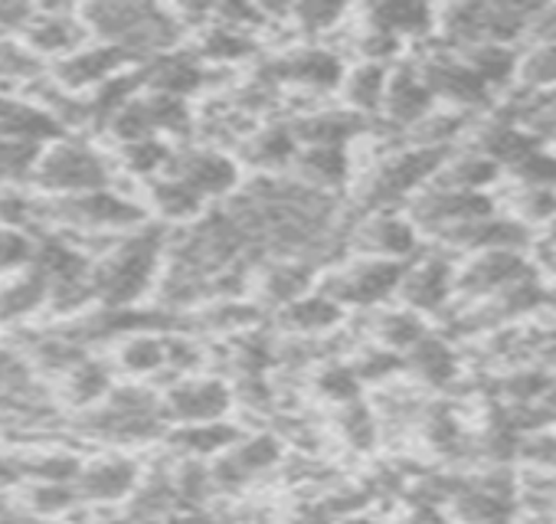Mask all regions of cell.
Segmentation results:
<instances>
[{"label": "cell", "instance_id": "obj_26", "mask_svg": "<svg viewBox=\"0 0 556 524\" xmlns=\"http://www.w3.org/2000/svg\"><path fill=\"white\" fill-rule=\"evenodd\" d=\"M239 429L226 420H216V423H190V426H174L167 433V446L184 456V459H216L223 456L226 449H232L239 442Z\"/></svg>", "mask_w": 556, "mask_h": 524}, {"label": "cell", "instance_id": "obj_18", "mask_svg": "<svg viewBox=\"0 0 556 524\" xmlns=\"http://www.w3.org/2000/svg\"><path fill=\"white\" fill-rule=\"evenodd\" d=\"M282 456L278 442L271 436H252V439H239L232 449H226L223 456H216V462L210 465L213 472V485L223 488V491H236L242 488L249 478L262 475L265 469H271Z\"/></svg>", "mask_w": 556, "mask_h": 524}, {"label": "cell", "instance_id": "obj_48", "mask_svg": "<svg viewBox=\"0 0 556 524\" xmlns=\"http://www.w3.org/2000/svg\"><path fill=\"white\" fill-rule=\"evenodd\" d=\"M315 384H318L321 397H328V400H334V403H341V407L361 400V374H357L351 364H328V367L318 374Z\"/></svg>", "mask_w": 556, "mask_h": 524}, {"label": "cell", "instance_id": "obj_23", "mask_svg": "<svg viewBox=\"0 0 556 524\" xmlns=\"http://www.w3.org/2000/svg\"><path fill=\"white\" fill-rule=\"evenodd\" d=\"M37 315H50V286L37 270H24L0 283V325L24 328Z\"/></svg>", "mask_w": 556, "mask_h": 524}, {"label": "cell", "instance_id": "obj_8", "mask_svg": "<svg viewBox=\"0 0 556 524\" xmlns=\"http://www.w3.org/2000/svg\"><path fill=\"white\" fill-rule=\"evenodd\" d=\"M497 213L494 203L484 194H468V190H448L439 184H429L426 190L416 194V200L409 203V220L416 223L419 233H432V236H445L458 226H468L475 220H484Z\"/></svg>", "mask_w": 556, "mask_h": 524}, {"label": "cell", "instance_id": "obj_33", "mask_svg": "<svg viewBox=\"0 0 556 524\" xmlns=\"http://www.w3.org/2000/svg\"><path fill=\"white\" fill-rule=\"evenodd\" d=\"M17 495H21L17 504L27 514L47 521H73V514L83 508L76 485H63V482H27Z\"/></svg>", "mask_w": 556, "mask_h": 524}, {"label": "cell", "instance_id": "obj_3", "mask_svg": "<svg viewBox=\"0 0 556 524\" xmlns=\"http://www.w3.org/2000/svg\"><path fill=\"white\" fill-rule=\"evenodd\" d=\"M70 433L86 442H102L112 449L148 446L167 439V413L164 397L144 384H118L105 403L76 413L70 420Z\"/></svg>", "mask_w": 556, "mask_h": 524}, {"label": "cell", "instance_id": "obj_40", "mask_svg": "<svg viewBox=\"0 0 556 524\" xmlns=\"http://www.w3.org/2000/svg\"><path fill=\"white\" fill-rule=\"evenodd\" d=\"M255 53V40L249 30L239 27H226V24H206L200 43H197V57L203 63H239L245 57Z\"/></svg>", "mask_w": 556, "mask_h": 524}, {"label": "cell", "instance_id": "obj_41", "mask_svg": "<svg viewBox=\"0 0 556 524\" xmlns=\"http://www.w3.org/2000/svg\"><path fill=\"white\" fill-rule=\"evenodd\" d=\"M43 158V145L0 138V187H24L34 184Z\"/></svg>", "mask_w": 556, "mask_h": 524}, {"label": "cell", "instance_id": "obj_42", "mask_svg": "<svg viewBox=\"0 0 556 524\" xmlns=\"http://www.w3.org/2000/svg\"><path fill=\"white\" fill-rule=\"evenodd\" d=\"M465 132V115L455 109H435L429 112L416 128H409L413 148H429V151H448V145Z\"/></svg>", "mask_w": 556, "mask_h": 524}, {"label": "cell", "instance_id": "obj_11", "mask_svg": "<svg viewBox=\"0 0 556 524\" xmlns=\"http://www.w3.org/2000/svg\"><path fill=\"white\" fill-rule=\"evenodd\" d=\"M138 63L125 50L105 47V43H89L79 53L53 63L50 66V76L70 96H92L96 89H102L105 83H112L115 76H122V73H128Z\"/></svg>", "mask_w": 556, "mask_h": 524}, {"label": "cell", "instance_id": "obj_46", "mask_svg": "<svg viewBox=\"0 0 556 524\" xmlns=\"http://www.w3.org/2000/svg\"><path fill=\"white\" fill-rule=\"evenodd\" d=\"M520 187H546V190H556V151L549 148H533L520 164H514L507 171Z\"/></svg>", "mask_w": 556, "mask_h": 524}, {"label": "cell", "instance_id": "obj_44", "mask_svg": "<svg viewBox=\"0 0 556 524\" xmlns=\"http://www.w3.org/2000/svg\"><path fill=\"white\" fill-rule=\"evenodd\" d=\"M517 83L527 92H546L556 86V43H533L520 57Z\"/></svg>", "mask_w": 556, "mask_h": 524}, {"label": "cell", "instance_id": "obj_47", "mask_svg": "<svg viewBox=\"0 0 556 524\" xmlns=\"http://www.w3.org/2000/svg\"><path fill=\"white\" fill-rule=\"evenodd\" d=\"M426 338V325L419 322L416 312H390L380 322V341L383 348H400V351H413L419 341Z\"/></svg>", "mask_w": 556, "mask_h": 524}, {"label": "cell", "instance_id": "obj_12", "mask_svg": "<svg viewBox=\"0 0 556 524\" xmlns=\"http://www.w3.org/2000/svg\"><path fill=\"white\" fill-rule=\"evenodd\" d=\"M164 413L174 426L216 423L232 410V390L219 377H177L164 394Z\"/></svg>", "mask_w": 556, "mask_h": 524}, {"label": "cell", "instance_id": "obj_1", "mask_svg": "<svg viewBox=\"0 0 556 524\" xmlns=\"http://www.w3.org/2000/svg\"><path fill=\"white\" fill-rule=\"evenodd\" d=\"M167 239L164 226L154 223L112 239L96 255V309H135L161 283Z\"/></svg>", "mask_w": 556, "mask_h": 524}, {"label": "cell", "instance_id": "obj_17", "mask_svg": "<svg viewBox=\"0 0 556 524\" xmlns=\"http://www.w3.org/2000/svg\"><path fill=\"white\" fill-rule=\"evenodd\" d=\"M455 289H458V273L442 255H429L419 259L416 266H406L400 283V296L409 305V312H439Z\"/></svg>", "mask_w": 556, "mask_h": 524}, {"label": "cell", "instance_id": "obj_10", "mask_svg": "<svg viewBox=\"0 0 556 524\" xmlns=\"http://www.w3.org/2000/svg\"><path fill=\"white\" fill-rule=\"evenodd\" d=\"M348 246L361 259L406 262L419 249V229L409 216H396L390 210H367V216L348 233Z\"/></svg>", "mask_w": 556, "mask_h": 524}, {"label": "cell", "instance_id": "obj_6", "mask_svg": "<svg viewBox=\"0 0 556 524\" xmlns=\"http://www.w3.org/2000/svg\"><path fill=\"white\" fill-rule=\"evenodd\" d=\"M141 478H144L141 462L122 449H112V452L89 456L83 462V472L76 478V491L83 498V508L102 511V508L125 504L135 495V488L141 485Z\"/></svg>", "mask_w": 556, "mask_h": 524}, {"label": "cell", "instance_id": "obj_16", "mask_svg": "<svg viewBox=\"0 0 556 524\" xmlns=\"http://www.w3.org/2000/svg\"><path fill=\"white\" fill-rule=\"evenodd\" d=\"M268 76H271L268 83H292L308 92H331V89H341L348 70L338 53L325 47H302L268 63Z\"/></svg>", "mask_w": 556, "mask_h": 524}, {"label": "cell", "instance_id": "obj_53", "mask_svg": "<svg viewBox=\"0 0 556 524\" xmlns=\"http://www.w3.org/2000/svg\"><path fill=\"white\" fill-rule=\"evenodd\" d=\"M504 390H507V397H514V400H536V397H546L549 394V380L540 374V371H517V374H510L507 380H504Z\"/></svg>", "mask_w": 556, "mask_h": 524}, {"label": "cell", "instance_id": "obj_25", "mask_svg": "<svg viewBox=\"0 0 556 524\" xmlns=\"http://www.w3.org/2000/svg\"><path fill=\"white\" fill-rule=\"evenodd\" d=\"M170 511H180L174 469H151L135 488V495L122 504V517L128 524H154Z\"/></svg>", "mask_w": 556, "mask_h": 524}, {"label": "cell", "instance_id": "obj_59", "mask_svg": "<svg viewBox=\"0 0 556 524\" xmlns=\"http://www.w3.org/2000/svg\"><path fill=\"white\" fill-rule=\"evenodd\" d=\"M0 47H4V43H0Z\"/></svg>", "mask_w": 556, "mask_h": 524}, {"label": "cell", "instance_id": "obj_34", "mask_svg": "<svg viewBox=\"0 0 556 524\" xmlns=\"http://www.w3.org/2000/svg\"><path fill=\"white\" fill-rule=\"evenodd\" d=\"M245 158L262 167V171H282L289 164H295L302 145L292 132V125H268V128H258L245 145H242Z\"/></svg>", "mask_w": 556, "mask_h": 524}, {"label": "cell", "instance_id": "obj_54", "mask_svg": "<svg viewBox=\"0 0 556 524\" xmlns=\"http://www.w3.org/2000/svg\"><path fill=\"white\" fill-rule=\"evenodd\" d=\"M520 456L533 465L556 469V436L553 433H533V436L520 439Z\"/></svg>", "mask_w": 556, "mask_h": 524}, {"label": "cell", "instance_id": "obj_39", "mask_svg": "<svg viewBox=\"0 0 556 524\" xmlns=\"http://www.w3.org/2000/svg\"><path fill=\"white\" fill-rule=\"evenodd\" d=\"M406 364L416 371L419 380H426L429 387H445L452 384L455 371H458V361H455V351L448 348V341L442 338H432L426 335L413 351H406Z\"/></svg>", "mask_w": 556, "mask_h": 524}, {"label": "cell", "instance_id": "obj_51", "mask_svg": "<svg viewBox=\"0 0 556 524\" xmlns=\"http://www.w3.org/2000/svg\"><path fill=\"white\" fill-rule=\"evenodd\" d=\"M37 8L34 4H17V0H0V43H14L27 34L34 24Z\"/></svg>", "mask_w": 556, "mask_h": 524}, {"label": "cell", "instance_id": "obj_58", "mask_svg": "<svg viewBox=\"0 0 556 524\" xmlns=\"http://www.w3.org/2000/svg\"><path fill=\"white\" fill-rule=\"evenodd\" d=\"M99 524H128V521H125V517L118 514V517H105V521H99Z\"/></svg>", "mask_w": 556, "mask_h": 524}, {"label": "cell", "instance_id": "obj_31", "mask_svg": "<svg viewBox=\"0 0 556 524\" xmlns=\"http://www.w3.org/2000/svg\"><path fill=\"white\" fill-rule=\"evenodd\" d=\"M295 174L305 187L321 194L338 190L351 177V154L348 148H302L295 158Z\"/></svg>", "mask_w": 556, "mask_h": 524}, {"label": "cell", "instance_id": "obj_22", "mask_svg": "<svg viewBox=\"0 0 556 524\" xmlns=\"http://www.w3.org/2000/svg\"><path fill=\"white\" fill-rule=\"evenodd\" d=\"M383 112L393 125L400 128H416L429 112H435V96L426 86L422 73L416 66H400L390 73V89H387V102Z\"/></svg>", "mask_w": 556, "mask_h": 524}, {"label": "cell", "instance_id": "obj_38", "mask_svg": "<svg viewBox=\"0 0 556 524\" xmlns=\"http://www.w3.org/2000/svg\"><path fill=\"white\" fill-rule=\"evenodd\" d=\"M501 167L494 161H488L478 151H465L458 158H448L445 167L439 171V177L432 184L448 187V190H468V194H481V187H488L491 180H497Z\"/></svg>", "mask_w": 556, "mask_h": 524}, {"label": "cell", "instance_id": "obj_49", "mask_svg": "<svg viewBox=\"0 0 556 524\" xmlns=\"http://www.w3.org/2000/svg\"><path fill=\"white\" fill-rule=\"evenodd\" d=\"M341 433H344L348 446H354L361 452L374 449V442H377V420H374L370 407H364L361 400L348 403L341 410Z\"/></svg>", "mask_w": 556, "mask_h": 524}, {"label": "cell", "instance_id": "obj_52", "mask_svg": "<svg viewBox=\"0 0 556 524\" xmlns=\"http://www.w3.org/2000/svg\"><path fill=\"white\" fill-rule=\"evenodd\" d=\"M403 367V358L393 354L390 348H374L370 354H364V361L354 364V371L361 374V380H383L390 374H396Z\"/></svg>", "mask_w": 556, "mask_h": 524}, {"label": "cell", "instance_id": "obj_56", "mask_svg": "<svg viewBox=\"0 0 556 524\" xmlns=\"http://www.w3.org/2000/svg\"><path fill=\"white\" fill-rule=\"evenodd\" d=\"M540 259H543V266H546V270L556 273V223H553V229L540 239Z\"/></svg>", "mask_w": 556, "mask_h": 524}, {"label": "cell", "instance_id": "obj_32", "mask_svg": "<svg viewBox=\"0 0 556 524\" xmlns=\"http://www.w3.org/2000/svg\"><path fill=\"white\" fill-rule=\"evenodd\" d=\"M387 89H390V73L383 63H357L354 70H348V76L341 83V96H344L348 109L361 118L383 109Z\"/></svg>", "mask_w": 556, "mask_h": 524}, {"label": "cell", "instance_id": "obj_9", "mask_svg": "<svg viewBox=\"0 0 556 524\" xmlns=\"http://www.w3.org/2000/svg\"><path fill=\"white\" fill-rule=\"evenodd\" d=\"M21 43L53 66V63L79 53L83 47H89L92 34H89V27L83 21L79 8L43 4V8H37V17L27 27V34L21 37Z\"/></svg>", "mask_w": 556, "mask_h": 524}, {"label": "cell", "instance_id": "obj_19", "mask_svg": "<svg viewBox=\"0 0 556 524\" xmlns=\"http://www.w3.org/2000/svg\"><path fill=\"white\" fill-rule=\"evenodd\" d=\"M141 79H144V92H157V96H174V99H190L206 86V66L197 53H164L151 63L141 66Z\"/></svg>", "mask_w": 556, "mask_h": 524}, {"label": "cell", "instance_id": "obj_21", "mask_svg": "<svg viewBox=\"0 0 556 524\" xmlns=\"http://www.w3.org/2000/svg\"><path fill=\"white\" fill-rule=\"evenodd\" d=\"M0 138H17L30 145H53L66 138V128L27 96L0 92Z\"/></svg>", "mask_w": 556, "mask_h": 524}, {"label": "cell", "instance_id": "obj_7", "mask_svg": "<svg viewBox=\"0 0 556 524\" xmlns=\"http://www.w3.org/2000/svg\"><path fill=\"white\" fill-rule=\"evenodd\" d=\"M406 262H383V259H354L348 266H338L321 279V292L331 296L338 305H377L400 292Z\"/></svg>", "mask_w": 556, "mask_h": 524}, {"label": "cell", "instance_id": "obj_5", "mask_svg": "<svg viewBox=\"0 0 556 524\" xmlns=\"http://www.w3.org/2000/svg\"><path fill=\"white\" fill-rule=\"evenodd\" d=\"M540 8H523L514 0H497V4H484V0H465V4H452L439 14L435 27H442L445 40H452L458 50L484 47V43H504L510 47L517 37L530 30V21Z\"/></svg>", "mask_w": 556, "mask_h": 524}, {"label": "cell", "instance_id": "obj_28", "mask_svg": "<svg viewBox=\"0 0 556 524\" xmlns=\"http://www.w3.org/2000/svg\"><path fill=\"white\" fill-rule=\"evenodd\" d=\"M315 283V266L312 262H302V259H275L265 266L262 273V299L271 302V305H292L299 302L302 296H308Z\"/></svg>", "mask_w": 556, "mask_h": 524}, {"label": "cell", "instance_id": "obj_4", "mask_svg": "<svg viewBox=\"0 0 556 524\" xmlns=\"http://www.w3.org/2000/svg\"><path fill=\"white\" fill-rule=\"evenodd\" d=\"M115 161L83 135H66L43 148L34 187L43 197H76L115 184Z\"/></svg>", "mask_w": 556, "mask_h": 524}, {"label": "cell", "instance_id": "obj_27", "mask_svg": "<svg viewBox=\"0 0 556 524\" xmlns=\"http://www.w3.org/2000/svg\"><path fill=\"white\" fill-rule=\"evenodd\" d=\"M167 335L170 332H138L118 341L115 348V371L141 380L151 374H161L167 367Z\"/></svg>", "mask_w": 556, "mask_h": 524}, {"label": "cell", "instance_id": "obj_57", "mask_svg": "<svg viewBox=\"0 0 556 524\" xmlns=\"http://www.w3.org/2000/svg\"><path fill=\"white\" fill-rule=\"evenodd\" d=\"M34 524H73V521H47V517H34Z\"/></svg>", "mask_w": 556, "mask_h": 524}, {"label": "cell", "instance_id": "obj_55", "mask_svg": "<svg viewBox=\"0 0 556 524\" xmlns=\"http://www.w3.org/2000/svg\"><path fill=\"white\" fill-rule=\"evenodd\" d=\"M154 524H216V517L206 508H180V511H170L167 517H161Z\"/></svg>", "mask_w": 556, "mask_h": 524}, {"label": "cell", "instance_id": "obj_14", "mask_svg": "<svg viewBox=\"0 0 556 524\" xmlns=\"http://www.w3.org/2000/svg\"><path fill=\"white\" fill-rule=\"evenodd\" d=\"M426 79V86L432 89L435 99L448 102V109L465 112V109H481L491 102V89L478 79V73L458 57L452 53H432L416 66Z\"/></svg>", "mask_w": 556, "mask_h": 524}, {"label": "cell", "instance_id": "obj_29", "mask_svg": "<svg viewBox=\"0 0 556 524\" xmlns=\"http://www.w3.org/2000/svg\"><path fill=\"white\" fill-rule=\"evenodd\" d=\"M144 197H148L144 207H151L167 223H193L203 216V207H206V200L193 187H187L184 180H177L170 174L151 180Z\"/></svg>", "mask_w": 556, "mask_h": 524}, {"label": "cell", "instance_id": "obj_45", "mask_svg": "<svg viewBox=\"0 0 556 524\" xmlns=\"http://www.w3.org/2000/svg\"><path fill=\"white\" fill-rule=\"evenodd\" d=\"M37 252V236L24 229L0 226V279H11L24 270H30Z\"/></svg>", "mask_w": 556, "mask_h": 524}, {"label": "cell", "instance_id": "obj_24", "mask_svg": "<svg viewBox=\"0 0 556 524\" xmlns=\"http://www.w3.org/2000/svg\"><path fill=\"white\" fill-rule=\"evenodd\" d=\"M289 125L302 148H348L364 132V118L351 109H318Z\"/></svg>", "mask_w": 556, "mask_h": 524}, {"label": "cell", "instance_id": "obj_37", "mask_svg": "<svg viewBox=\"0 0 556 524\" xmlns=\"http://www.w3.org/2000/svg\"><path fill=\"white\" fill-rule=\"evenodd\" d=\"M341 322V305L318 292V296H302L299 302L282 309V325L299 335H325Z\"/></svg>", "mask_w": 556, "mask_h": 524}, {"label": "cell", "instance_id": "obj_15", "mask_svg": "<svg viewBox=\"0 0 556 524\" xmlns=\"http://www.w3.org/2000/svg\"><path fill=\"white\" fill-rule=\"evenodd\" d=\"M533 270L530 262L520 255V249H491V252H475L465 270L458 273V292L468 299H494L497 292L530 279Z\"/></svg>", "mask_w": 556, "mask_h": 524}, {"label": "cell", "instance_id": "obj_30", "mask_svg": "<svg viewBox=\"0 0 556 524\" xmlns=\"http://www.w3.org/2000/svg\"><path fill=\"white\" fill-rule=\"evenodd\" d=\"M439 14L432 8L413 4V0H387V4L370 8L367 14V27H377L390 37H396L400 43L406 37H426L435 27Z\"/></svg>", "mask_w": 556, "mask_h": 524}, {"label": "cell", "instance_id": "obj_35", "mask_svg": "<svg viewBox=\"0 0 556 524\" xmlns=\"http://www.w3.org/2000/svg\"><path fill=\"white\" fill-rule=\"evenodd\" d=\"M177 148H170L167 138H144V141H131V145H118V171H125L128 177H138V180H157L167 174L170 167V158H174Z\"/></svg>", "mask_w": 556, "mask_h": 524}, {"label": "cell", "instance_id": "obj_13", "mask_svg": "<svg viewBox=\"0 0 556 524\" xmlns=\"http://www.w3.org/2000/svg\"><path fill=\"white\" fill-rule=\"evenodd\" d=\"M170 177L184 180L193 187L203 200H219L229 197L239 187V164L223 154L219 148L210 145H193V148H177L167 167Z\"/></svg>", "mask_w": 556, "mask_h": 524}, {"label": "cell", "instance_id": "obj_20", "mask_svg": "<svg viewBox=\"0 0 556 524\" xmlns=\"http://www.w3.org/2000/svg\"><path fill=\"white\" fill-rule=\"evenodd\" d=\"M115 387H118L115 384V364L99 358V354H89L83 364H76L56 384V397H60V407H66L76 416V413H86V410L105 403Z\"/></svg>", "mask_w": 556, "mask_h": 524}, {"label": "cell", "instance_id": "obj_2", "mask_svg": "<svg viewBox=\"0 0 556 524\" xmlns=\"http://www.w3.org/2000/svg\"><path fill=\"white\" fill-rule=\"evenodd\" d=\"M92 43L125 50L138 66L180 50L184 21L177 11L157 4H138V0H99V4L79 8Z\"/></svg>", "mask_w": 556, "mask_h": 524}, {"label": "cell", "instance_id": "obj_36", "mask_svg": "<svg viewBox=\"0 0 556 524\" xmlns=\"http://www.w3.org/2000/svg\"><path fill=\"white\" fill-rule=\"evenodd\" d=\"M462 60L478 73V79L491 92L510 86L520 70V53H514V47H504V43H484V47L462 50Z\"/></svg>", "mask_w": 556, "mask_h": 524}, {"label": "cell", "instance_id": "obj_50", "mask_svg": "<svg viewBox=\"0 0 556 524\" xmlns=\"http://www.w3.org/2000/svg\"><path fill=\"white\" fill-rule=\"evenodd\" d=\"M289 17H295L302 30L321 34V30H331L344 17V8L341 4H315V0H308V4L289 8Z\"/></svg>", "mask_w": 556, "mask_h": 524}, {"label": "cell", "instance_id": "obj_43", "mask_svg": "<svg viewBox=\"0 0 556 524\" xmlns=\"http://www.w3.org/2000/svg\"><path fill=\"white\" fill-rule=\"evenodd\" d=\"M510 216L517 223H523L527 229L530 226L556 223V190H546V187H520L517 184V190L510 197Z\"/></svg>", "mask_w": 556, "mask_h": 524}]
</instances>
